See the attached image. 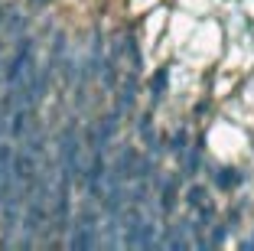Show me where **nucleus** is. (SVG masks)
<instances>
[{"instance_id": "nucleus-1", "label": "nucleus", "mask_w": 254, "mask_h": 251, "mask_svg": "<svg viewBox=\"0 0 254 251\" xmlns=\"http://www.w3.org/2000/svg\"><path fill=\"white\" fill-rule=\"evenodd\" d=\"M192 206H202V189H192Z\"/></svg>"}]
</instances>
